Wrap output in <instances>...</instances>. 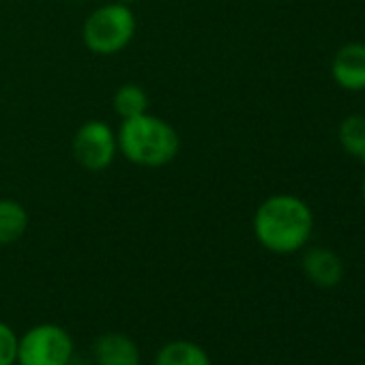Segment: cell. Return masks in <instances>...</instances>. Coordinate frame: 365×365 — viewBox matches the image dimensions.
Here are the masks:
<instances>
[{
	"instance_id": "8",
	"label": "cell",
	"mask_w": 365,
	"mask_h": 365,
	"mask_svg": "<svg viewBox=\"0 0 365 365\" xmlns=\"http://www.w3.org/2000/svg\"><path fill=\"white\" fill-rule=\"evenodd\" d=\"M303 271L318 288H333L344 277V264L331 250L314 247L303 256Z\"/></svg>"
},
{
	"instance_id": "11",
	"label": "cell",
	"mask_w": 365,
	"mask_h": 365,
	"mask_svg": "<svg viewBox=\"0 0 365 365\" xmlns=\"http://www.w3.org/2000/svg\"><path fill=\"white\" fill-rule=\"evenodd\" d=\"M112 106H114V112L123 120L135 118V116L148 112V95L138 84H123L116 88V93L112 97Z\"/></svg>"
},
{
	"instance_id": "7",
	"label": "cell",
	"mask_w": 365,
	"mask_h": 365,
	"mask_svg": "<svg viewBox=\"0 0 365 365\" xmlns=\"http://www.w3.org/2000/svg\"><path fill=\"white\" fill-rule=\"evenodd\" d=\"M333 80L346 91H365V46L348 43L333 58Z\"/></svg>"
},
{
	"instance_id": "5",
	"label": "cell",
	"mask_w": 365,
	"mask_h": 365,
	"mask_svg": "<svg viewBox=\"0 0 365 365\" xmlns=\"http://www.w3.org/2000/svg\"><path fill=\"white\" fill-rule=\"evenodd\" d=\"M71 153L80 168L101 172L112 165L118 153V140L103 120H86L71 140Z\"/></svg>"
},
{
	"instance_id": "10",
	"label": "cell",
	"mask_w": 365,
	"mask_h": 365,
	"mask_svg": "<svg viewBox=\"0 0 365 365\" xmlns=\"http://www.w3.org/2000/svg\"><path fill=\"white\" fill-rule=\"evenodd\" d=\"M29 230V213L18 200H0V245L18 243Z\"/></svg>"
},
{
	"instance_id": "14",
	"label": "cell",
	"mask_w": 365,
	"mask_h": 365,
	"mask_svg": "<svg viewBox=\"0 0 365 365\" xmlns=\"http://www.w3.org/2000/svg\"><path fill=\"white\" fill-rule=\"evenodd\" d=\"M67 365H84V363H82V361H78V359L73 356V359H71V361H69Z\"/></svg>"
},
{
	"instance_id": "15",
	"label": "cell",
	"mask_w": 365,
	"mask_h": 365,
	"mask_svg": "<svg viewBox=\"0 0 365 365\" xmlns=\"http://www.w3.org/2000/svg\"><path fill=\"white\" fill-rule=\"evenodd\" d=\"M118 3H123V5H131V3H135V0H118Z\"/></svg>"
},
{
	"instance_id": "9",
	"label": "cell",
	"mask_w": 365,
	"mask_h": 365,
	"mask_svg": "<svg viewBox=\"0 0 365 365\" xmlns=\"http://www.w3.org/2000/svg\"><path fill=\"white\" fill-rule=\"evenodd\" d=\"M155 365H211V356L194 341L174 339L157 352Z\"/></svg>"
},
{
	"instance_id": "1",
	"label": "cell",
	"mask_w": 365,
	"mask_h": 365,
	"mask_svg": "<svg viewBox=\"0 0 365 365\" xmlns=\"http://www.w3.org/2000/svg\"><path fill=\"white\" fill-rule=\"evenodd\" d=\"M314 215L309 207L288 194L267 198L254 215V235L258 243L273 254L299 252L312 237Z\"/></svg>"
},
{
	"instance_id": "4",
	"label": "cell",
	"mask_w": 365,
	"mask_h": 365,
	"mask_svg": "<svg viewBox=\"0 0 365 365\" xmlns=\"http://www.w3.org/2000/svg\"><path fill=\"white\" fill-rule=\"evenodd\" d=\"M73 356V337L58 324L43 322L20 337L18 365H67Z\"/></svg>"
},
{
	"instance_id": "12",
	"label": "cell",
	"mask_w": 365,
	"mask_h": 365,
	"mask_svg": "<svg viewBox=\"0 0 365 365\" xmlns=\"http://www.w3.org/2000/svg\"><path fill=\"white\" fill-rule=\"evenodd\" d=\"M337 133H339V142L344 150L365 161V116L352 114L344 118Z\"/></svg>"
},
{
	"instance_id": "2",
	"label": "cell",
	"mask_w": 365,
	"mask_h": 365,
	"mask_svg": "<svg viewBox=\"0 0 365 365\" xmlns=\"http://www.w3.org/2000/svg\"><path fill=\"white\" fill-rule=\"evenodd\" d=\"M116 140L118 150L125 155V159L142 168L168 165L170 161H174L180 148L176 129L168 120L148 112L123 120Z\"/></svg>"
},
{
	"instance_id": "6",
	"label": "cell",
	"mask_w": 365,
	"mask_h": 365,
	"mask_svg": "<svg viewBox=\"0 0 365 365\" xmlns=\"http://www.w3.org/2000/svg\"><path fill=\"white\" fill-rule=\"evenodd\" d=\"M95 365H140V348L125 333H103L93 344Z\"/></svg>"
},
{
	"instance_id": "3",
	"label": "cell",
	"mask_w": 365,
	"mask_h": 365,
	"mask_svg": "<svg viewBox=\"0 0 365 365\" xmlns=\"http://www.w3.org/2000/svg\"><path fill=\"white\" fill-rule=\"evenodd\" d=\"M135 16L129 5L112 3L95 9L84 26H82V41L84 46L99 56H112L123 52L135 37Z\"/></svg>"
},
{
	"instance_id": "13",
	"label": "cell",
	"mask_w": 365,
	"mask_h": 365,
	"mask_svg": "<svg viewBox=\"0 0 365 365\" xmlns=\"http://www.w3.org/2000/svg\"><path fill=\"white\" fill-rule=\"evenodd\" d=\"M18 333L7 322L0 320V365H18Z\"/></svg>"
},
{
	"instance_id": "16",
	"label": "cell",
	"mask_w": 365,
	"mask_h": 365,
	"mask_svg": "<svg viewBox=\"0 0 365 365\" xmlns=\"http://www.w3.org/2000/svg\"><path fill=\"white\" fill-rule=\"evenodd\" d=\"M365 163V161H363ZM363 198H365V176H363Z\"/></svg>"
}]
</instances>
